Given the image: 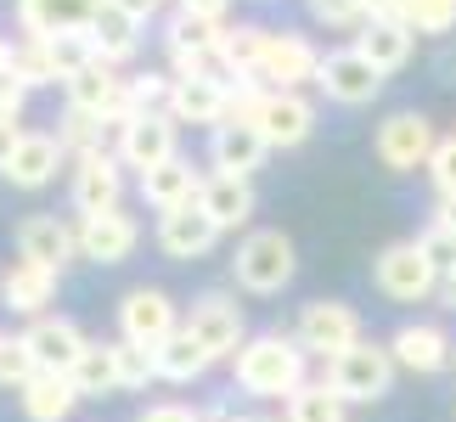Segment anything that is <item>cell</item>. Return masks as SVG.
Instances as JSON below:
<instances>
[{
    "label": "cell",
    "instance_id": "obj_43",
    "mask_svg": "<svg viewBox=\"0 0 456 422\" xmlns=\"http://www.w3.org/2000/svg\"><path fill=\"white\" fill-rule=\"evenodd\" d=\"M135 422H203V411H191L186 400H152L135 411Z\"/></svg>",
    "mask_w": 456,
    "mask_h": 422
},
{
    "label": "cell",
    "instance_id": "obj_3",
    "mask_svg": "<svg viewBox=\"0 0 456 422\" xmlns=\"http://www.w3.org/2000/svg\"><path fill=\"white\" fill-rule=\"evenodd\" d=\"M440 265L417 248V237L406 242H389L378 259H372V288L389 298V304H423V298L440 293Z\"/></svg>",
    "mask_w": 456,
    "mask_h": 422
},
{
    "label": "cell",
    "instance_id": "obj_45",
    "mask_svg": "<svg viewBox=\"0 0 456 422\" xmlns=\"http://www.w3.org/2000/svg\"><path fill=\"white\" fill-rule=\"evenodd\" d=\"M23 135H28V130H23V118H0V169H6V164H12V152L23 147Z\"/></svg>",
    "mask_w": 456,
    "mask_h": 422
},
{
    "label": "cell",
    "instance_id": "obj_7",
    "mask_svg": "<svg viewBox=\"0 0 456 422\" xmlns=\"http://www.w3.org/2000/svg\"><path fill=\"white\" fill-rule=\"evenodd\" d=\"M118 164L135 169V174H152L158 164H169V158H181V125H175L169 113H135L118 125V141H113Z\"/></svg>",
    "mask_w": 456,
    "mask_h": 422
},
{
    "label": "cell",
    "instance_id": "obj_15",
    "mask_svg": "<svg viewBox=\"0 0 456 422\" xmlns=\"http://www.w3.org/2000/svg\"><path fill=\"white\" fill-rule=\"evenodd\" d=\"M62 91H68V108L91 113V118H102V125H113V130L130 118V79H118L108 62H91L85 74L68 79Z\"/></svg>",
    "mask_w": 456,
    "mask_h": 422
},
{
    "label": "cell",
    "instance_id": "obj_6",
    "mask_svg": "<svg viewBox=\"0 0 456 422\" xmlns=\"http://www.w3.org/2000/svg\"><path fill=\"white\" fill-rule=\"evenodd\" d=\"M181 304L164 293V288H130L118 298V338L125 344H142V349H158L181 332Z\"/></svg>",
    "mask_w": 456,
    "mask_h": 422
},
{
    "label": "cell",
    "instance_id": "obj_1",
    "mask_svg": "<svg viewBox=\"0 0 456 422\" xmlns=\"http://www.w3.org/2000/svg\"><path fill=\"white\" fill-rule=\"evenodd\" d=\"M232 377L259 406H288V394L310 383V355L299 349L293 332H254V338L237 349Z\"/></svg>",
    "mask_w": 456,
    "mask_h": 422
},
{
    "label": "cell",
    "instance_id": "obj_25",
    "mask_svg": "<svg viewBox=\"0 0 456 422\" xmlns=\"http://www.w3.org/2000/svg\"><path fill=\"white\" fill-rule=\"evenodd\" d=\"M411 45H417V28H411V23H400V17H372V23L355 34V51L378 68L383 79L400 74V68L411 62Z\"/></svg>",
    "mask_w": 456,
    "mask_h": 422
},
{
    "label": "cell",
    "instance_id": "obj_41",
    "mask_svg": "<svg viewBox=\"0 0 456 422\" xmlns=\"http://www.w3.org/2000/svg\"><path fill=\"white\" fill-rule=\"evenodd\" d=\"M417 248H423L434 265H440V276H451V271H456V231H451V225L428 220L423 231H417Z\"/></svg>",
    "mask_w": 456,
    "mask_h": 422
},
{
    "label": "cell",
    "instance_id": "obj_21",
    "mask_svg": "<svg viewBox=\"0 0 456 422\" xmlns=\"http://www.w3.org/2000/svg\"><path fill=\"white\" fill-rule=\"evenodd\" d=\"M169 118H175V125H203V130L225 125V118H232V85H225V74L175 79V91H169Z\"/></svg>",
    "mask_w": 456,
    "mask_h": 422
},
{
    "label": "cell",
    "instance_id": "obj_10",
    "mask_svg": "<svg viewBox=\"0 0 456 422\" xmlns=\"http://www.w3.org/2000/svg\"><path fill=\"white\" fill-rule=\"evenodd\" d=\"M315 91H322L327 101H338V108H366V101L383 96V74L361 57L355 45H338V51H327V57H322Z\"/></svg>",
    "mask_w": 456,
    "mask_h": 422
},
{
    "label": "cell",
    "instance_id": "obj_39",
    "mask_svg": "<svg viewBox=\"0 0 456 422\" xmlns=\"http://www.w3.org/2000/svg\"><path fill=\"white\" fill-rule=\"evenodd\" d=\"M310 12H315V23H322V28H366V23H372V17H366V0H310Z\"/></svg>",
    "mask_w": 456,
    "mask_h": 422
},
{
    "label": "cell",
    "instance_id": "obj_26",
    "mask_svg": "<svg viewBox=\"0 0 456 422\" xmlns=\"http://www.w3.org/2000/svg\"><path fill=\"white\" fill-rule=\"evenodd\" d=\"M203 181H208V174H198L191 158H169V164H158L152 174H142V203H152L158 215H169V208L198 203L203 198Z\"/></svg>",
    "mask_w": 456,
    "mask_h": 422
},
{
    "label": "cell",
    "instance_id": "obj_34",
    "mask_svg": "<svg viewBox=\"0 0 456 422\" xmlns=\"http://www.w3.org/2000/svg\"><path fill=\"white\" fill-rule=\"evenodd\" d=\"M45 51H51V68H57V79L68 85L74 74H85V68L96 62V45H91V34H51L45 40Z\"/></svg>",
    "mask_w": 456,
    "mask_h": 422
},
{
    "label": "cell",
    "instance_id": "obj_49",
    "mask_svg": "<svg viewBox=\"0 0 456 422\" xmlns=\"http://www.w3.org/2000/svg\"><path fill=\"white\" fill-rule=\"evenodd\" d=\"M12 62H17V45L6 40V34H0V79H6V74H12Z\"/></svg>",
    "mask_w": 456,
    "mask_h": 422
},
{
    "label": "cell",
    "instance_id": "obj_48",
    "mask_svg": "<svg viewBox=\"0 0 456 422\" xmlns=\"http://www.w3.org/2000/svg\"><path fill=\"white\" fill-rule=\"evenodd\" d=\"M366 17H400V0H366Z\"/></svg>",
    "mask_w": 456,
    "mask_h": 422
},
{
    "label": "cell",
    "instance_id": "obj_35",
    "mask_svg": "<svg viewBox=\"0 0 456 422\" xmlns=\"http://www.w3.org/2000/svg\"><path fill=\"white\" fill-rule=\"evenodd\" d=\"M34 372H40V366L28 355V338L12 332V327H0V389H23Z\"/></svg>",
    "mask_w": 456,
    "mask_h": 422
},
{
    "label": "cell",
    "instance_id": "obj_31",
    "mask_svg": "<svg viewBox=\"0 0 456 422\" xmlns=\"http://www.w3.org/2000/svg\"><path fill=\"white\" fill-rule=\"evenodd\" d=\"M265 40H271V28H259V23L225 28V40H220V74H225V79H259ZM259 85H265V79H259Z\"/></svg>",
    "mask_w": 456,
    "mask_h": 422
},
{
    "label": "cell",
    "instance_id": "obj_36",
    "mask_svg": "<svg viewBox=\"0 0 456 422\" xmlns=\"http://www.w3.org/2000/svg\"><path fill=\"white\" fill-rule=\"evenodd\" d=\"M12 79H23L28 91H40V85H57V68H51V51L45 40H17V62H12Z\"/></svg>",
    "mask_w": 456,
    "mask_h": 422
},
{
    "label": "cell",
    "instance_id": "obj_2",
    "mask_svg": "<svg viewBox=\"0 0 456 422\" xmlns=\"http://www.w3.org/2000/svg\"><path fill=\"white\" fill-rule=\"evenodd\" d=\"M232 276H237L242 293L276 298L299 276V248H293V237L276 231V225H254V231H242L237 254H232Z\"/></svg>",
    "mask_w": 456,
    "mask_h": 422
},
{
    "label": "cell",
    "instance_id": "obj_33",
    "mask_svg": "<svg viewBox=\"0 0 456 422\" xmlns=\"http://www.w3.org/2000/svg\"><path fill=\"white\" fill-rule=\"evenodd\" d=\"M349 400L332 389L327 377H310L305 389H293L288 394V406H282V422H349Z\"/></svg>",
    "mask_w": 456,
    "mask_h": 422
},
{
    "label": "cell",
    "instance_id": "obj_51",
    "mask_svg": "<svg viewBox=\"0 0 456 422\" xmlns=\"http://www.w3.org/2000/svg\"><path fill=\"white\" fill-rule=\"evenodd\" d=\"M203 422H237L232 411H203Z\"/></svg>",
    "mask_w": 456,
    "mask_h": 422
},
{
    "label": "cell",
    "instance_id": "obj_8",
    "mask_svg": "<svg viewBox=\"0 0 456 422\" xmlns=\"http://www.w3.org/2000/svg\"><path fill=\"white\" fill-rule=\"evenodd\" d=\"M181 327H186L215 361H237V349L248 344V321H242V304H237L232 293H203V298H191V310H186Z\"/></svg>",
    "mask_w": 456,
    "mask_h": 422
},
{
    "label": "cell",
    "instance_id": "obj_46",
    "mask_svg": "<svg viewBox=\"0 0 456 422\" xmlns=\"http://www.w3.org/2000/svg\"><path fill=\"white\" fill-rule=\"evenodd\" d=\"M181 12L203 17V23H225V12H232V0H181Z\"/></svg>",
    "mask_w": 456,
    "mask_h": 422
},
{
    "label": "cell",
    "instance_id": "obj_9",
    "mask_svg": "<svg viewBox=\"0 0 456 422\" xmlns=\"http://www.w3.org/2000/svg\"><path fill=\"white\" fill-rule=\"evenodd\" d=\"M434 147H440V135H434V118H423V113H389V118L378 125V135H372L378 164L395 169V174L428 169Z\"/></svg>",
    "mask_w": 456,
    "mask_h": 422
},
{
    "label": "cell",
    "instance_id": "obj_18",
    "mask_svg": "<svg viewBox=\"0 0 456 422\" xmlns=\"http://www.w3.org/2000/svg\"><path fill=\"white\" fill-rule=\"evenodd\" d=\"M152 237H158V254H164V259H175V265H191V259H203L225 231L203 215V203H186V208L158 215V231H152Z\"/></svg>",
    "mask_w": 456,
    "mask_h": 422
},
{
    "label": "cell",
    "instance_id": "obj_28",
    "mask_svg": "<svg viewBox=\"0 0 456 422\" xmlns=\"http://www.w3.org/2000/svg\"><path fill=\"white\" fill-rule=\"evenodd\" d=\"M198 203H203V215L215 220L220 231H242V225L254 220V208H259L254 181H237V174H208Z\"/></svg>",
    "mask_w": 456,
    "mask_h": 422
},
{
    "label": "cell",
    "instance_id": "obj_23",
    "mask_svg": "<svg viewBox=\"0 0 456 422\" xmlns=\"http://www.w3.org/2000/svg\"><path fill=\"white\" fill-rule=\"evenodd\" d=\"M57 288H62L57 271H40V265H28V259H17V265H6V276H0V304L12 315H23V321H40V315H51V304H57Z\"/></svg>",
    "mask_w": 456,
    "mask_h": 422
},
{
    "label": "cell",
    "instance_id": "obj_38",
    "mask_svg": "<svg viewBox=\"0 0 456 422\" xmlns=\"http://www.w3.org/2000/svg\"><path fill=\"white\" fill-rule=\"evenodd\" d=\"M102 118H91V113H79V108H68L62 113V125H57V141L68 147V158H79V152H96V147H108V141H102Z\"/></svg>",
    "mask_w": 456,
    "mask_h": 422
},
{
    "label": "cell",
    "instance_id": "obj_29",
    "mask_svg": "<svg viewBox=\"0 0 456 422\" xmlns=\"http://www.w3.org/2000/svg\"><path fill=\"white\" fill-rule=\"evenodd\" d=\"M91 45H96V62H108V68H118V62H130L135 57V45H142V23L118 6V0H102V12L91 17Z\"/></svg>",
    "mask_w": 456,
    "mask_h": 422
},
{
    "label": "cell",
    "instance_id": "obj_40",
    "mask_svg": "<svg viewBox=\"0 0 456 422\" xmlns=\"http://www.w3.org/2000/svg\"><path fill=\"white\" fill-rule=\"evenodd\" d=\"M118 372H125V394L130 389H147V383H158V355L142 344H125L118 338Z\"/></svg>",
    "mask_w": 456,
    "mask_h": 422
},
{
    "label": "cell",
    "instance_id": "obj_50",
    "mask_svg": "<svg viewBox=\"0 0 456 422\" xmlns=\"http://www.w3.org/2000/svg\"><path fill=\"white\" fill-rule=\"evenodd\" d=\"M440 298H445V310H456V271L440 281Z\"/></svg>",
    "mask_w": 456,
    "mask_h": 422
},
{
    "label": "cell",
    "instance_id": "obj_4",
    "mask_svg": "<svg viewBox=\"0 0 456 422\" xmlns=\"http://www.w3.org/2000/svg\"><path fill=\"white\" fill-rule=\"evenodd\" d=\"M293 338H299V349L310 361H338L344 349H355L366 332H361V310L344 304V298H310V304L299 310V327H293Z\"/></svg>",
    "mask_w": 456,
    "mask_h": 422
},
{
    "label": "cell",
    "instance_id": "obj_20",
    "mask_svg": "<svg viewBox=\"0 0 456 422\" xmlns=\"http://www.w3.org/2000/svg\"><path fill=\"white\" fill-rule=\"evenodd\" d=\"M271 141L259 135V125H242V118H225V125L208 130V169L215 174H237V181H254V169L265 164Z\"/></svg>",
    "mask_w": 456,
    "mask_h": 422
},
{
    "label": "cell",
    "instance_id": "obj_13",
    "mask_svg": "<svg viewBox=\"0 0 456 422\" xmlns=\"http://www.w3.org/2000/svg\"><path fill=\"white\" fill-rule=\"evenodd\" d=\"M315 74H322V51L293 28H271L259 79H265L271 91H305V85H315Z\"/></svg>",
    "mask_w": 456,
    "mask_h": 422
},
{
    "label": "cell",
    "instance_id": "obj_37",
    "mask_svg": "<svg viewBox=\"0 0 456 422\" xmlns=\"http://www.w3.org/2000/svg\"><path fill=\"white\" fill-rule=\"evenodd\" d=\"M400 23H411L417 34H451L456 0H400Z\"/></svg>",
    "mask_w": 456,
    "mask_h": 422
},
{
    "label": "cell",
    "instance_id": "obj_5",
    "mask_svg": "<svg viewBox=\"0 0 456 422\" xmlns=\"http://www.w3.org/2000/svg\"><path fill=\"white\" fill-rule=\"evenodd\" d=\"M395 372H400V366L389 355V344L361 338L355 349H344V355L327 366V383L349 400V406H378V400L395 389Z\"/></svg>",
    "mask_w": 456,
    "mask_h": 422
},
{
    "label": "cell",
    "instance_id": "obj_14",
    "mask_svg": "<svg viewBox=\"0 0 456 422\" xmlns=\"http://www.w3.org/2000/svg\"><path fill=\"white\" fill-rule=\"evenodd\" d=\"M118 191H125V164H118L113 147L79 152L74 158V181H68V198H74L79 215H102V208H118Z\"/></svg>",
    "mask_w": 456,
    "mask_h": 422
},
{
    "label": "cell",
    "instance_id": "obj_27",
    "mask_svg": "<svg viewBox=\"0 0 456 422\" xmlns=\"http://www.w3.org/2000/svg\"><path fill=\"white\" fill-rule=\"evenodd\" d=\"M79 400H85V394L74 389V377H62V372H34L23 389H17L23 422H68Z\"/></svg>",
    "mask_w": 456,
    "mask_h": 422
},
{
    "label": "cell",
    "instance_id": "obj_11",
    "mask_svg": "<svg viewBox=\"0 0 456 422\" xmlns=\"http://www.w3.org/2000/svg\"><path fill=\"white\" fill-rule=\"evenodd\" d=\"M135 248H142V220L125 203L102 208V215H79V259H91V265H125Z\"/></svg>",
    "mask_w": 456,
    "mask_h": 422
},
{
    "label": "cell",
    "instance_id": "obj_42",
    "mask_svg": "<svg viewBox=\"0 0 456 422\" xmlns=\"http://www.w3.org/2000/svg\"><path fill=\"white\" fill-rule=\"evenodd\" d=\"M428 181L440 198H456V135H440V147L428 158Z\"/></svg>",
    "mask_w": 456,
    "mask_h": 422
},
{
    "label": "cell",
    "instance_id": "obj_32",
    "mask_svg": "<svg viewBox=\"0 0 456 422\" xmlns=\"http://www.w3.org/2000/svg\"><path fill=\"white\" fill-rule=\"evenodd\" d=\"M152 355H158V383H198V377L208 372V366H215V355H208V349H203L198 338H191L186 327L175 332L169 344H158Z\"/></svg>",
    "mask_w": 456,
    "mask_h": 422
},
{
    "label": "cell",
    "instance_id": "obj_22",
    "mask_svg": "<svg viewBox=\"0 0 456 422\" xmlns=\"http://www.w3.org/2000/svg\"><path fill=\"white\" fill-rule=\"evenodd\" d=\"M68 164V147L51 130H28L23 135V147L12 152V164L0 169V181L6 186H17V191H40V186H51L57 181V169Z\"/></svg>",
    "mask_w": 456,
    "mask_h": 422
},
{
    "label": "cell",
    "instance_id": "obj_24",
    "mask_svg": "<svg viewBox=\"0 0 456 422\" xmlns=\"http://www.w3.org/2000/svg\"><path fill=\"white\" fill-rule=\"evenodd\" d=\"M102 0H17V28L28 40H51V34H85Z\"/></svg>",
    "mask_w": 456,
    "mask_h": 422
},
{
    "label": "cell",
    "instance_id": "obj_17",
    "mask_svg": "<svg viewBox=\"0 0 456 422\" xmlns=\"http://www.w3.org/2000/svg\"><path fill=\"white\" fill-rule=\"evenodd\" d=\"M259 135L271 141V152H288V147H305V141L315 135V101L305 91H265V101H259L254 113Z\"/></svg>",
    "mask_w": 456,
    "mask_h": 422
},
{
    "label": "cell",
    "instance_id": "obj_52",
    "mask_svg": "<svg viewBox=\"0 0 456 422\" xmlns=\"http://www.w3.org/2000/svg\"><path fill=\"white\" fill-rule=\"evenodd\" d=\"M451 366H456V361H451Z\"/></svg>",
    "mask_w": 456,
    "mask_h": 422
},
{
    "label": "cell",
    "instance_id": "obj_12",
    "mask_svg": "<svg viewBox=\"0 0 456 422\" xmlns=\"http://www.w3.org/2000/svg\"><path fill=\"white\" fill-rule=\"evenodd\" d=\"M389 355L400 372H417V377H434L456 361V338L440 321H400L389 332Z\"/></svg>",
    "mask_w": 456,
    "mask_h": 422
},
{
    "label": "cell",
    "instance_id": "obj_19",
    "mask_svg": "<svg viewBox=\"0 0 456 422\" xmlns=\"http://www.w3.org/2000/svg\"><path fill=\"white\" fill-rule=\"evenodd\" d=\"M23 338H28V355H34V366H40V372H74L79 366V355H85V332H79V321L74 315H40V321H28L23 327Z\"/></svg>",
    "mask_w": 456,
    "mask_h": 422
},
{
    "label": "cell",
    "instance_id": "obj_47",
    "mask_svg": "<svg viewBox=\"0 0 456 422\" xmlns=\"http://www.w3.org/2000/svg\"><path fill=\"white\" fill-rule=\"evenodd\" d=\"M118 6H125V12L135 17V23H147V17H152L158 6H164V0H118Z\"/></svg>",
    "mask_w": 456,
    "mask_h": 422
},
{
    "label": "cell",
    "instance_id": "obj_30",
    "mask_svg": "<svg viewBox=\"0 0 456 422\" xmlns=\"http://www.w3.org/2000/svg\"><path fill=\"white\" fill-rule=\"evenodd\" d=\"M74 389L85 394V400H108V394H125V372H118V338L108 344V338H91L85 344V355H79V366L74 372Z\"/></svg>",
    "mask_w": 456,
    "mask_h": 422
},
{
    "label": "cell",
    "instance_id": "obj_16",
    "mask_svg": "<svg viewBox=\"0 0 456 422\" xmlns=\"http://www.w3.org/2000/svg\"><path fill=\"white\" fill-rule=\"evenodd\" d=\"M17 259L62 276L68 259H79V225H68L62 215H28L17 225Z\"/></svg>",
    "mask_w": 456,
    "mask_h": 422
},
{
    "label": "cell",
    "instance_id": "obj_44",
    "mask_svg": "<svg viewBox=\"0 0 456 422\" xmlns=\"http://www.w3.org/2000/svg\"><path fill=\"white\" fill-rule=\"evenodd\" d=\"M23 108H28V85L23 79H0V118H23Z\"/></svg>",
    "mask_w": 456,
    "mask_h": 422
}]
</instances>
